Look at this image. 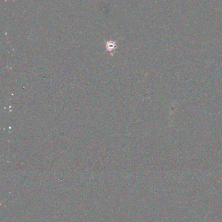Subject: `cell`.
I'll use <instances>...</instances> for the list:
<instances>
[{
    "label": "cell",
    "instance_id": "1",
    "mask_svg": "<svg viewBox=\"0 0 222 222\" xmlns=\"http://www.w3.org/2000/svg\"><path fill=\"white\" fill-rule=\"evenodd\" d=\"M115 46H116V45H115V42H108L107 43V45H106L107 49L109 51L114 49L115 48Z\"/></svg>",
    "mask_w": 222,
    "mask_h": 222
}]
</instances>
